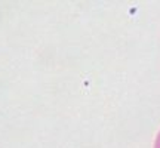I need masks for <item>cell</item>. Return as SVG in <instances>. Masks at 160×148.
<instances>
[{
  "label": "cell",
  "instance_id": "6da1fadb",
  "mask_svg": "<svg viewBox=\"0 0 160 148\" xmlns=\"http://www.w3.org/2000/svg\"><path fill=\"white\" fill-rule=\"evenodd\" d=\"M154 148H160V133L157 135V138H156V144H154Z\"/></svg>",
  "mask_w": 160,
  "mask_h": 148
}]
</instances>
